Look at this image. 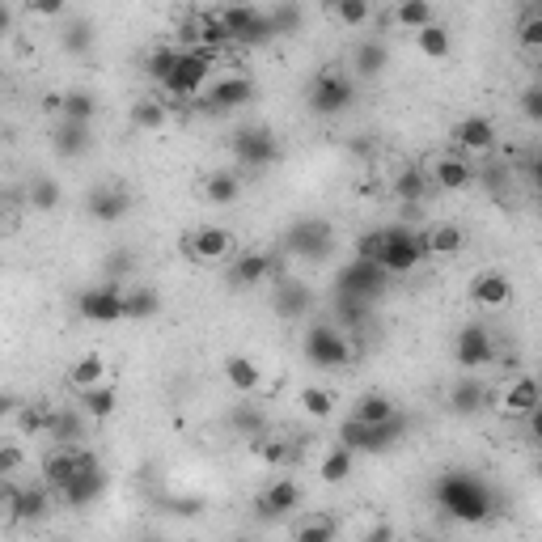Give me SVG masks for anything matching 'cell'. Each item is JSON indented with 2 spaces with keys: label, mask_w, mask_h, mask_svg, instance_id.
<instances>
[{
  "label": "cell",
  "mask_w": 542,
  "mask_h": 542,
  "mask_svg": "<svg viewBox=\"0 0 542 542\" xmlns=\"http://www.w3.org/2000/svg\"><path fill=\"white\" fill-rule=\"evenodd\" d=\"M352 415L356 420H365V424H382V420H390V415H399V403L386 399V394H360Z\"/></svg>",
  "instance_id": "cell-45"
},
{
  "label": "cell",
  "mask_w": 542,
  "mask_h": 542,
  "mask_svg": "<svg viewBox=\"0 0 542 542\" xmlns=\"http://www.w3.org/2000/svg\"><path fill=\"white\" fill-rule=\"evenodd\" d=\"M517 43L526 47V51H542V13L521 17V26H517Z\"/></svg>",
  "instance_id": "cell-57"
},
{
  "label": "cell",
  "mask_w": 542,
  "mask_h": 542,
  "mask_svg": "<svg viewBox=\"0 0 542 542\" xmlns=\"http://www.w3.org/2000/svg\"><path fill=\"white\" fill-rule=\"evenodd\" d=\"M454 360H458V369H466V373L487 369V365L496 360V339H492V331L479 327V322H466V327L458 331V339H454Z\"/></svg>",
  "instance_id": "cell-12"
},
{
  "label": "cell",
  "mask_w": 542,
  "mask_h": 542,
  "mask_svg": "<svg viewBox=\"0 0 542 542\" xmlns=\"http://www.w3.org/2000/svg\"><path fill=\"white\" fill-rule=\"evenodd\" d=\"M352 102H356V81L343 77V72H331V68L314 72L310 89H305V106H310V115H318V119H335L348 111Z\"/></svg>",
  "instance_id": "cell-4"
},
{
  "label": "cell",
  "mask_w": 542,
  "mask_h": 542,
  "mask_svg": "<svg viewBox=\"0 0 542 542\" xmlns=\"http://www.w3.org/2000/svg\"><path fill=\"white\" fill-rule=\"evenodd\" d=\"M102 492H106V471H102V462H94V466H85V471L64 487L60 500L68 504V509H89Z\"/></svg>",
  "instance_id": "cell-23"
},
{
  "label": "cell",
  "mask_w": 542,
  "mask_h": 542,
  "mask_svg": "<svg viewBox=\"0 0 542 542\" xmlns=\"http://www.w3.org/2000/svg\"><path fill=\"white\" fill-rule=\"evenodd\" d=\"M102 271H106V280H123V276H132V271H136V250H115V255H106Z\"/></svg>",
  "instance_id": "cell-56"
},
{
  "label": "cell",
  "mask_w": 542,
  "mask_h": 542,
  "mask_svg": "<svg viewBox=\"0 0 542 542\" xmlns=\"http://www.w3.org/2000/svg\"><path fill=\"white\" fill-rule=\"evenodd\" d=\"M225 382L250 399V394L263 390V369H259L250 356H229V360H225Z\"/></svg>",
  "instance_id": "cell-31"
},
{
  "label": "cell",
  "mask_w": 542,
  "mask_h": 542,
  "mask_svg": "<svg viewBox=\"0 0 542 542\" xmlns=\"http://www.w3.org/2000/svg\"><path fill=\"white\" fill-rule=\"evenodd\" d=\"M183 250L191 263H225V259H233V250H238V233L225 225H200L183 238Z\"/></svg>",
  "instance_id": "cell-9"
},
{
  "label": "cell",
  "mask_w": 542,
  "mask_h": 542,
  "mask_svg": "<svg viewBox=\"0 0 542 542\" xmlns=\"http://www.w3.org/2000/svg\"><path fill=\"white\" fill-rule=\"evenodd\" d=\"M352 466H356V449H348V445H335L327 458L318 462V479L327 483V487H335V483H343L352 475Z\"/></svg>",
  "instance_id": "cell-39"
},
{
  "label": "cell",
  "mask_w": 542,
  "mask_h": 542,
  "mask_svg": "<svg viewBox=\"0 0 542 542\" xmlns=\"http://www.w3.org/2000/svg\"><path fill=\"white\" fill-rule=\"evenodd\" d=\"M415 47H420L428 60H449V56H454V39H449V30L441 22L415 30Z\"/></svg>",
  "instance_id": "cell-41"
},
{
  "label": "cell",
  "mask_w": 542,
  "mask_h": 542,
  "mask_svg": "<svg viewBox=\"0 0 542 542\" xmlns=\"http://www.w3.org/2000/svg\"><path fill=\"white\" fill-rule=\"evenodd\" d=\"M280 276V267H276V259L267 255V250H242L238 259H229V284L233 288H255V284H263V280H276Z\"/></svg>",
  "instance_id": "cell-17"
},
{
  "label": "cell",
  "mask_w": 542,
  "mask_h": 542,
  "mask_svg": "<svg viewBox=\"0 0 542 542\" xmlns=\"http://www.w3.org/2000/svg\"><path fill=\"white\" fill-rule=\"evenodd\" d=\"M170 123V111H166V102H157V98H140L132 106V128L136 132H161Z\"/></svg>",
  "instance_id": "cell-44"
},
{
  "label": "cell",
  "mask_w": 542,
  "mask_h": 542,
  "mask_svg": "<svg viewBox=\"0 0 542 542\" xmlns=\"http://www.w3.org/2000/svg\"><path fill=\"white\" fill-rule=\"evenodd\" d=\"M437 504L445 517L462 521V526H479L496 513V492L487 487L479 475H466V471H449L437 483Z\"/></svg>",
  "instance_id": "cell-1"
},
{
  "label": "cell",
  "mask_w": 542,
  "mask_h": 542,
  "mask_svg": "<svg viewBox=\"0 0 542 542\" xmlns=\"http://www.w3.org/2000/svg\"><path fill=\"white\" fill-rule=\"evenodd\" d=\"M352 68H356V77H365V81L382 77V72L390 68V51H386V43H377V39L356 43V51H352Z\"/></svg>",
  "instance_id": "cell-32"
},
{
  "label": "cell",
  "mask_w": 542,
  "mask_h": 542,
  "mask_svg": "<svg viewBox=\"0 0 542 542\" xmlns=\"http://www.w3.org/2000/svg\"><path fill=\"white\" fill-rule=\"evenodd\" d=\"M301 504V487L293 479H276L267 487V492L259 496V513L263 517H288Z\"/></svg>",
  "instance_id": "cell-29"
},
{
  "label": "cell",
  "mask_w": 542,
  "mask_h": 542,
  "mask_svg": "<svg viewBox=\"0 0 542 542\" xmlns=\"http://www.w3.org/2000/svg\"><path fill=\"white\" fill-rule=\"evenodd\" d=\"M94 22L89 17H68V26L60 30V47L68 51V56H89L94 51Z\"/></svg>",
  "instance_id": "cell-35"
},
{
  "label": "cell",
  "mask_w": 542,
  "mask_h": 542,
  "mask_svg": "<svg viewBox=\"0 0 542 542\" xmlns=\"http://www.w3.org/2000/svg\"><path fill=\"white\" fill-rule=\"evenodd\" d=\"M390 288V271L373 259H352L339 267L335 276V293H348V297H360V301H382Z\"/></svg>",
  "instance_id": "cell-6"
},
{
  "label": "cell",
  "mask_w": 542,
  "mask_h": 542,
  "mask_svg": "<svg viewBox=\"0 0 542 542\" xmlns=\"http://www.w3.org/2000/svg\"><path fill=\"white\" fill-rule=\"evenodd\" d=\"M255 454H259V462H267V466H284L288 458H293V445L280 441V437H267V432H263V437L255 441Z\"/></svg>",
  "instance_id": "cell-52"
},
{
  "label": "cell",
  "mask_w": 542,
  "mask_h": 542,
  "mask_svg": "<svg viewBox=\"0 0 542 542\" xmlns=\"http://www.w3.org/2000/svg\"><path fill=\"white\" fill-rule=\"evenodd\" d=\"M305 360L314 369H343L356 360V339L348 331H339L335 322H314L305 331Z\"/></svg>",
  "instance_id": "cell-3"
},
{
  "label": "cell",
  "mask_w": 542,
  "mask_h": 542,
  "mask_svg": "<svg viewBox=\"0 0 542 542\" xmlns=\"http://www.w3.org/2000/svg\"><path fill=\"white\" fill-rule=\"evenodd\" d=\"M428 178H432V187H441V191H466L475 183V166L462 153H441L437 161H432Z\"/></svg>",
  "instance_id": "cell-21"
},
{
  "label": "cell",
  "mask_w": 542,
  "mask_h": 542,
  "mask_svg": "<svg viewBox=\"0 0 542 542\" xmlns=\"http://www.w3.org/2000/svg\"><path fill=\"white\" fill-rule=\"evenodd\" d=\"M284 250L288 255H297L301 263H327L335 255V229L331 221H322V216H305V221H297L293 229L284 233Z\"/></svg>",
  "instance_id": "cell-5"
},
{
  "label": "cell",
  "mask_w": 542,
  "mask_h": 542,
  "mask_svg": "<svg viewBox=\"0 0 542 542\" xmlns=\"http://www.w3.org/2000/svg\"><path fill=\"white\" fill-rule=\"evenodd\" d=\"M212 64H216V47H191V51H183V60H178L174 77L161 85V89H166L170 98H200L204 85H208Z\"/></svg>",
  "instance_id": "cell-7"
},
{
  "label": "cell",
  "mask_w": 542,
  "mask_h": 542,
  "mask_svg": "<svg viewBox=\"0 0 542 542\" xmlns=\"http://www.w3.org/2000/svg\"><path fill=\"white\" fill-rule=\"evenodd\" d=\"M22 462H26V454H22V445L17 441L0 445V479H13L17 471H22Z\"/></svg>",
  "instance_id": "cell-58"
},
{
  "label": "cell",
  "mask_w": 542,
  "mask_h": 542,
  "mask_svg": "<svg viewBox=\"0 0 542 542\" xmlns=\"http://www.w3.org/2000/svg\"><path fill=\"white\" fill-rule=\"evenodd\" d=\"M132 191L128 187H94L85 195V212H89V221H98V225H115L123 221V216L132 212Z\"/></svg>",
  "instance_id": "cell-18"
},
{
  "label": "cell",
  "mask_w": 542,
  "mask_h": 542,
  "mask_svg": "<svg viewBox=\"0 0 542 542\" xmlns=\"http://www.w3.org/2000/svg\"><path fill=\"white\" fill-rule=\"evenodd\" d=\"M373 322V301H360V297H348V293H335V327L348 331L352 339L365 331Z\"/></svg>",
  "instance_id": "cell-27"
},
{
  "label": "cell",
  "mask_w": 542,
  "mask_h": 542,
  "mask_svg": "<svg viewBox=\"0 0 542 542\" xmlns=\"http://www.w3.org/2000/svg\"><path fill=\"white\" fill-rule=\"evenodd\" d=\"M267 13H271V26H276V39H293V34L301 30V5L297 0H276Z\"/></svg>",
  "instance_id": "cell-49"
},
{
  "label": "cell",
  "mask_w": 542,
  "mask_h": 542,
  "mask_svg": "<svg viewBox=\"0 0 542 542\" xmlns=\"http://www.w3.org/2000/svg\"><path fill=\"white\" fill-rule=\"evenodd\" d=\"M538 475H542V458H538Z\"/></svg>",
  "instance_id": "cell-62"
},
{
  "label": "cell",
  "mask_w": 542,
  "mask_h": 542,
  "mask_svg": "<svg viewBox=\"0 0 542 542\" xmlns=\"http://www.w3.org/2000/svg\"><path fill=\"white\" fill-rule=\"evenodd\" d=\"M513 293L517 288L509 280V271H500V267H487L471 280V301L479 310H504V305H513Z\"/></svg>",
  "instance_id": "cell-19"
},
{
  "label": "cell",
  "mask_w": 542,
  "mask_h": 542,
  "mask_svg": "<svg viewBox=\"0 0 542 542\" xmlns=\"http://www.w3.org/2000/svg\"><path fill=\"white\" fill-rule=\"evenodd\" d=\"M526 174H530V187H534V195H538V200H542V153H534V157H530Z\"/></svg>",
  "instance_id": "cell-60"
},
{
  "label": "cell",
  "mask_w": 542,
  "mask_h": 542,
  "mask_svg": "<svg viewBox=\"0 0 542 542\" xmlns=\"http://www.w3.org/2000/svg\"><path fill=\"white\" fill-rule=\"evenodd\" d=\"M85 420H89V411L81 403L77 407H56V420H51L47 437L56 445H81L85 441Z\"/></svg>",
  "instance_id": "cell-28"
},
{
  "label": "cell",
  "mask_w": 542,
  "mask_h": 542,
  "mask_svg": "<svg viewBox=\"0 0 542 542\" xmlns=\"http://www.w3.org/2000/svg\"><path fill=\"white\" fill-rule=\"evenodd\" d=\"M204 204L212 208H229V204H238L242 200V174L238 170H212L204 178Z\"/></svg>",
  "instance_id": "cell-25"
},
{
  "label": "cell",
  "mask_w": 542,
  "mask_h": 542,
  "mask_svg": "<svg viewBox=\"0 0 542 542\" xmlns=\"http://www.w3.org/2000/svg\"><path fill=\"white\" fill-rule=\"evenodd\" d=\"M487 403V390L479 377H462V382H454V390H449V411L454 415H479Z\"/></svg>",
  "instance_id": "cell-34"
},
{
  "label": "cell",
  "mask_w": 542,
  "mask_h": 542,
  "mask_svg": "<svg viewBox=\"0 0 542 542\" xmlns=\"http://www.w3.org/2000/svg\"><path fill=\"white\" fill-rule=\"evenodd\" d=\"M327 13L343 30H360V26H369V17H373V0H327Z\"/></svg>",
  "instance_id": "cell-38"
},
{
  "label": "cell",
  "mask_w": 542,
  "mask_h": 542,
  "mask_svg": "<svg viewBox=\"0 0 542 542\" xmlns=\"http://www.w3.org/2000/svg\"><path fill=\"white\" fill-rule=\"evenodd\" d=\"M246 102H255V81H250V77H225V81H216L212 89H204V94H200V106L208 115L242 111Z\"/></svg>",
  "instance_id": "cell-16"
},
{
  "label": "cell",
  "mask_w": 542,
  "mask_h": 542,
  "mask_svg": "<svg viewBox=\"0 0 542 542\" xmlns=\"http://www.w3.org/2000/svg\"><path fill=\"white\" fill-rule=\"evenodd\" d=\"M394 195H399L403 204H420L424 195H428V174L420 166H407L394 174Z\"/></svg>",
  "instance_id": "cell-46"
},
{
  "label": "cell",
  "mask_w": 542,
  "mask_h": 542,
  "mask_svg": "<svg viewBox=\"0 0 542 542\" xmlns=\"http://www.w3.org/2000/svg\"><path fill=\"white\" fill-rule=\"evenodd\" d=\"M538 386H542V373H538Z\"/></svg>",
  "instance_id": "cell-63"
},
{
  "label": "cell",
  "mask_w": 542,
  "mask_h": 542,
  "mask_svg": "<svg viewBox=\"0 0 542 542\" xmlns=\"http://www.w3.org/2000/svg\"><path fill=\"white\" fill-rule=\"evenodd\" d=\"M157 314H161V293L157 288L140 284V288H128V293H123V318L128 322H149Z\"/></svg>",
  "instance_id": "cell-33"
},
{
  "label": "cell",
  "mask_w": 542,
  "mask_h": 542,
  "mask_svg": "<svg viewBox=\"0 0 542 542\" xmlns=\"http://www.w3.org/2000/svg\"><path fill=\"white\" fill-rule=\"evenodd\" d=\"M26 13L47 17V22H60V17H68V0H26Z\"/></svg>",
  "instance_id": "cell-59"
},
{
  "label": "cell",
  "mask_w": 542,
  "mask_h": 542,
  "mask_svg": "<svg viewBox=\"0 0 542 542\" xmlns=\"http://www.w3.org/2000/svg\"><path fill=\"white\" fill-rule=\"evenodd\" d=\"M517 111L526 115V123H534V128H542V81L538 85H526L517 98Z\"/></svg>",
  "instance_id": "cell-54"
},
{
  "label": "cell",
  "mask_w": 542,
  "mask_h": 542,
  "mask_svg": "<svg viewBox=\"0 0 542 542\" xmlns=\"http://www.w3.org/2000/svg\"><path fill=\"white\" fill-rule=\"evenodd\" d=\"M178 60H183V51L178 47H157L149 60H144V68H149V77L157 81V85H166L170 77H174V68H178Z\"/></svg>",
  "instance_id": "cell-51"
},
{
  "label": "cell",
  "mask_w": 542,
  "mask_h": 542,
  "mask_svg": "<svg viewBox=\"0 0 542 542\" xmlns=\"http://www.w3.org/2000/svg\"><path fill=\"white\" fill-rule=\"evenodd\" d=\"M183 34L191 39V47H216V51H221L225 43H233V34H229V26H225V17H221V13H200V17H191Z\"/></svg>",
  "instance_id": "cell-24"
},
{
  "label": "cell",
  "mask_w": 542,
  "mask_h": 542,
  "mask_svg": "<svg viewBox=\"0 0 542 542\" xmlns=\"http://www.w3.org/2000/svg\"><path fill=\"white\" fill-rule=\"evenodd\" d=\"M382 246H386V229H365V233L356 238V259L382 263Z\"/></svg>",
  "instance_id": "cell-55"
},
{
  "label": "cell",
  "mask_w": 542,
  "mask_h": 542,
  "mask_svg": "<svg viewBox=\"0 0 542 542\" xmlns=\"http://www.w3.org/2000/svg\"><path fill=\"white\" fill-rule=\"evenodd\" d=\"M77 314L85 322H98V327H111V322L123 318V293L111 284H94V288H85V293H77Z\"/></svg>",
  "instance_id": "cell-14"
},
{
  "label": "cell",
  "mask_w": 542,
  "mask_h": 542,
  "mask_svg": "<svg viewBox=\"0 0 542 542\" xmlns=\"http://www.w3.org/2000/svg\"><path fill=\"white\" fill-rule=\"evenodd\" d=\"M542 403V386H538V373H521L513 377L500 394V415L504 420H526V415Z\"/></svg>",
  "instance_id": "cell-20"
},
{
  "label": "cell",
  "mask_w": 542,
  "mask_h": 542,
  "mask_svg": "<svg viewBox=\"0 0 542 542\" xmlns=\"http://www.w3.org/2000/svg\"><path fill=\"white\" fill-rule=\"evenodd\" d=\"M229 424H233V432H242V437L259 441L263 432H267V415H263L255 403H246V407H238V411L229 415Z\"/></svg>",
  "instance_id": "cell-50"
},
{
  "label": "cell",
  "mask_w": 542,
  "mask_h": 542,
  "mask_svg": "<svg viewBox=\"0 0 542 542\" xmlns=\"http://www.w3.org/2000/svg\"><path fill=\"white\" fill-rule=\"evenodd\" d=\"M526 428H530V441H538V445H542V403L526 415Z\"/></svg>",
  "instance_id": "cell-61"
},
{
  "label": "cell",
  "mask_w": 542,
  "mask_h": 542,
  "mask_svg": "<svg viewBox=\"0 0 542 542\" xmlns=\"http://www.w3.org/2000/svg\"><path fill=\"white\" fill-rule=\"evenodd\" d=\"M51 420H56V407H22V411H17V424H22V432H43V437H47V432H51Z\"/></svg>",
  "instance_id": "cell-53"
},
{
  "label": "cell",
  "mask_w": 542,
  "mask_h": 542,
  "mask_svg": "<svg viewBox=\"0 0 542 542\" xmlns=\"http://www.w3.org/2000/svg\"><path fill=\"white\" fill-rule=\"evenodd\" d=\"M271 310L284 322H297L314 310V288L297 280V276H276V288H271Z\"/></svg>",
  "instance_id": "cell-15"
},
{
  "label": "cell",
  "mask_w": 542,
  "mask_h": 542,
  "mask_svg": "<svg viewBox=\"0 0 542 542\" xmlns=\"http://www.w3.org/2000/svg\"><path fill=\"white\" fill-rule=\"evenodd\" d=\"M466 246V233L458 225H432L424 233V250L428 255H437V259H449V255H458V250Z\"/></svg>",
  "instance_id": "cell-36"
},
{
  "label": "cell",
  "mask_w": 542,
  "mask_h": 542,
  "mask_svg": "<svg viewBox=\"0 0 542 542\" xmlns=\"http://www.w3.org/2000/svg\"><path fill=\"white\" fill-rule=\"evenodd\" d=\"M293 534H297L301 542H331V538H339V521L327 517V513H310L305 521H297Z\"/></svg>",
  "instance_id": "cell-47"
},
{
  "label": "cell",
  "mask_w": 542,
  "mask_h": 542,
  "mask_svg": "<svg viewBox=\"0 0 542 542\" xmlns=\"http://www.w3.org/2000/svg\"><path fill=\"white\" fill-rule=\"evenodd\" d=\"M89 144H94V136H89V123H68V119H60V128L51 132V149H56V157H64V161L85 157Z\"/></svg>",
  "instance_id": "cell-26"
},
{
  "label": "cell",
  "mask_w": 542,
  "mask_h": 542,
  "mask_svg": "<svg viewBox=\"0 0 542 542\" xmlns=\"http://www.w3.org/2000/svg\"><path fill=\"white\" fill-rule=\"evenodd\" d=\"M297 403H301V411L310 415V420H331L335 407H339V399H335L327 386H301L297 390Z\"/></svg>",
  "instance_id": "cell-40"
},
{
  "label": "cell",
  "mask_w": 542,
  "mask_h": 542,
  "mask_svg": "<svg viewBox=\"0 0 542 542\" xmlns=\"http://www.w3.org/2000/svg\"><path fill=\"white\" fill-rule=\"evenodd\" d=\"M94 462H98V458L89 454L85 445H56V449H51V454L43 458V483L60 496L64 487H68L72 479H77V475L85 471V466H94Z\"/></svg>",
  "instance_id": "cell-11"
},
{
  "label": "cell",
  "mask_w": 542,
  "mask_h": 542,
  "mask_svg": "<svg viewBox=\"0 0 542 542\" xmlns=\"http://www.w3.org/2000/svg\"><path fill=\"white\" fill-rule=\"evenodd\" d=\"M407 437V415H390V420L382 424H365L356 420V415H348V420L339 424V445L356 449V454H390L394 445H399Z\"/></svg>",
  "instance_id": "cell-2"
},
{
  "label": "cell",
  "mask_w": 542,
  "mask_h": 542,
  "mask_svg": "<svg viewBox=\"0 0 542 542\" xmlns=\"http://www.w3.org/2000/svg\"><path fill=\"white\" fill-rule=\"evenodd\" d=\"M221 17H225V26L233 34V43H242V47H263V43L276 39L271 13L255 9V5H229Z\"/></svg>",
  "instance_id": "cell-10"
},
{
  "label": "cell",
  "mask_w": 542,
  "mask_h": 542,
  "mask_svg": "<svg viewBox=\"0 0 542 542\" xmlns=\"http://www.w3.org/2000/svg\"><path fill=\"white\" fill-rule=\"evenodd\" d=\"M85 411H89V420H111V415L119 411V394L115 386H94V390H81V399H77Z\"/></svg>",
  "instance_id": "cell-42"
},
{
  "label": "cell",
  "mask_w": 542,
  "mask_h": 542,
  "mask_svg": "<svg viewBox=\"0 0 542 542\" xmlns=\"http://www.w3.org/2000/svg\"><path fill=\"white\" fill-rule=\"evenodd\" d=\"M106 382V356L102 352H85V356H77L68 365V386L72 390H94V386H102Z\"/></svg>",
  "instance_id": "cell-30"
},
{
  "label": "cell",
  "mask_w": 542,
  "mask_h": 542,
  "mask_svg": "<svg viewBox=\"0 0 542 542\" xmlns=\"http://www.w3.org/2000/svg\"><path fill=\"white\" fill-rule=\"evenodd\" d=\"M454 144L462 153H492L496 149V123L487 115H466L454 128Z\"/></svg>",
  "instance_id": "cell-22"
},
{
  "label": "cell",
  "mask_w": 542,
  "mask_h": 542,
  "mask_svg": "<svg viewBox=\"0 0 542 542\" xmlns=\"http://www.w3.org/2000/svg\"><path fill=\"white\" fill-rule=\"evenodd\" d=\"M229 149H233V157H238V166H246V170H267L280 161V144L267 128H242L238 136H233Z\"/></svg>",
  "instance_id": "cell-13"
},
{
  "label": "cell",
  "mask_w": 542,
  "mask_h": 542,
  "mask_svg": "<svg viewBox=\"0 0 542 542\" xmlns=\"http://www.w3.org/2000/svg\"><path fill=\"white\" fill-rule=\"evenodd\" d=\"M424 233H415L407 225H390L386 229V246H382V267L390 271V276H407V271H415L424 263Z\"/></svg>",
  "instance_id": "cell-8"
},
{
  "label": "cell",
  "mask_w": 542,
  "mask_h": 542,
  "mask_svg": "<svg viewBox=\"0 0 542 542\" xmlns=\"http://www.w3.org/2000/svg\"><path fill=\"white\" fill-rule=\"evenodd\" d=\"M60 200H64V191H60L56 178H34L30 191H26V204H30L34 212H56Z\"/></svg>",
  "instance_id": "cell-48"
},
{
  "label": "cell",
  "mask_w": 542,
  "mask_h": 542,
  "mask_svg": "<svg viewBox=\"0 0 542 542\" xmlns=\"http://www.w3.org/2000/svg\"><path fill=\"white\" fill-rule=\"evenodd\" d=\"M98 115V98L89 94V89H68L64 102H60V119L68 123H94Z\"/></svg>",
  "instance_id": "cell-43"
},
{
  "label": "cell",
  "mask_w": 542,
  "mask_h": 542,
  "mask_svg": "<svg viewBox=\"0 0 542 542\" xmlns=\"http://www.w3.org/2000/svg\"><path fill=\"white\" fill-rule=\"evenodd\" d=\"M394 22L407 34H415V30L437 22V9H432V0H399V5H394Z\"/></svg>",
  "instance_id": "cell-37"
}]
</instances>
